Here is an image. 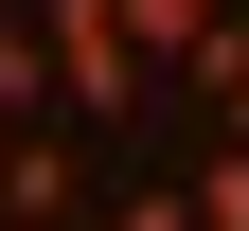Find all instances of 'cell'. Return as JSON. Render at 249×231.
I'll use <instances>...</instances> for the list:
<instances>
[{"label": "cell", "mask_w": 249, "mask_h": 231, "mask_svg": "<svg viewBox=\"0 0 249 231\" xmlns=\"http://www.w3.org/2000/svg\"><path fill=\"white\" fill-rule=\"evenodd\" d=\"M178 89H196V107H249V18H213V36L178 53Z\"/></svg>", "instance_id": "4"}, {"label": "cell", "mask_w": 249, "mask_h": 231, "mask_svg": "<svg viewBox=\"0 0 249 231\" xmlns=\"http://www.w3.org/2000/svg\"><path fill=\"white\" fill-rule=\"evenodd\" d=\"M0 160H18V124H0Z\"/></svg>", "instance_id": "9"}, {"label": "cell", "mask_w": 249, "mask_h": 231, "mask_svg": "<svg viewBox=\"0 0 249 231\" xmlns=\"http://www.w3.org/2000/svg\"><path fill=\"white\" fill-rule=\"evenodd\" d=\"M53 107H71V71H53L36 0H0V124H53Z\"/></svg>", "instance_id": "3"}, {"label": "cell", "mask_w": 249, "mask_h": 231, "mask_svg": "<svg viewBox=\"0 0 249 231\" xmlns=\"http://www.w3.org/2000/svg\"><path fill=\"white\" fill-rule=\"evenodd\" d=\"M0 213H71V231H89V142H71V124H18V160H0Z\"/></svg>", "instance_id": "2"}, {"label": "cell", "mask_w": 249, "mask_h": 231, "mask_svg": "<svg viewBox=\"0 0 249 231\" xmlns=\"http://www.w3.org/2000/svg\"><path fill=\"white\" fill-rule=\"evenodd\" d=\"M213 18H231V0H124V36L160 53V71H178V53H196V36H213Z\"/></svg>", "instance_id": "6"}, {"label": "cell", "mask_w": 249, "mask_h": 231, "mask_svg": "<svg viewBox=\"0 0 249 231\" xmlns=\"http://www.w3.org/2000/svg\"><path fill=\"white\" fill-rule=\"evenodd\" d=\"M53 71H71V124H142V89H160V53L124 36V0H36Z\"/></svg>", "instance_id": "1"}, {"label": "cell", "mask_w": 249, "mask_h": 231, "mask_svg": "<svg viewBox=\"0 0 249 231\" xmlns=\"http://www.w3.org/2000/svg\"><path fill=\"white\" fill-rule=\"evenodd\" d=\"M178 195H196V231H249V124H231V142H213V160H196Z\"/></svg>", "instance_id": "5"}, {"label": "cell", "mask_w": 249, "mask_h": 231, "mask_svg": "<svg viewBox=\"0 0 249 231\" xmlns=\"http://www.w3.org/2000/svg\"><path fill=\"white\" fill-rule=\"evenodd\" d=\"M0 231H71V213H0Z\"/></svg>", "instance_id": "8"}, {"label": "cell", "mask_w": 249, "mask_h": 231, "mask_svg": "<svg viewBox=\"0 0 249 231\" xmlns=\"http://www.w3.org/2000/svg\"><path fill=\"white\" fill-rule=\"evenodd\" d=\"M231 124H249V107H231Z\"/></svg>", "instance_id": "10"}, {"label": "cell", "mask_w": 249, "mask_h": 231, "mask_svg": "<svg viewBox=\"0 0 249 231\" xmlns=\"http://www.w3.org/2000/svg\"><path fill=\"white\" fill-rule=\"evenodd\" d=\"M107 231H196V195H178V178H160V195H124V213H107Z\"/></svg>", "instance_id": "7"}]
</instances>
